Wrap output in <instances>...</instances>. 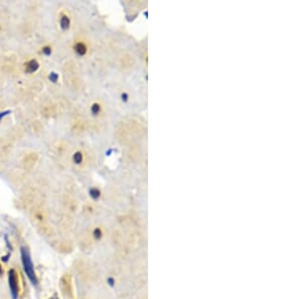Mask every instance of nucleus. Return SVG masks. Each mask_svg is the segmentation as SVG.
Here are the masks:
<instances>
[{"label": "nucleus", "mask_w": 302, "mask_h": 299, "mask_svg": "<svg viewBox=\"0 0 302 299\" xmlns=\"http://www.w3.org/2000/svg\"><path fill=\"white\" fill-rule=\"evenodd\" d=\"M4 273H5V270H4V267H3V265H2V263L0 262V277L3 276Z\"/></svg>", "instance_id": "obj_16"}, {"label": "nucleus", "mask_w": 302, "mask_h": 299, "mask_svg": "<svg viewBox=\"0 0 302 299\" xmlns=\"http://www.w3.org/2000/svg\"><path fill=\"white\" fill-rule=\"evenodd\" d=\"M89 195L91 197L92 199L98 201L101 197V190L98 187H91L89 190Z\"/></svg>", "instance_id": "obj_7"}, {"label": "nucleus", "mask_w": 302, "mask_h": 299, "mask_svg": "<svg viewBox=\"0 0 302 299\" xmlns=\"http://www.w3.org/2000/svg\"><path fill=\"white\" fill-rule=\"evenodd\" d=\"M106 281H107V284H108L109 286H110L111 288L115 287L116 280H115V278H114V277H112V276L108 277V278H107V280H106Z\"/></svg>", "instance_id": "obj_14"}, {"label": "nucleus", "mask_w": 302, "mask_h": 299, "mask_svg": "<svg viewBox=\"0 0 302 299\" xmlns=\"http://www.w3.org/2000/svg\"><path fill=\"white\" fill-rule=\"evenodd\" d=\"M4 241H5V246H6V248L8 249V251H9V252H12V251H13V247H12L11 243H10L9 239H8V236H7V235H5V236H4Z\"/></svg>", "instance_id": "obj_12"}, {"label": "nucleus", "mask_w": 302, "mask_h": 299, "mask_svg": "<svg viewBox=\"0 0 302 299\" xmlns=\"http://www.w3.org/2000/svg\"><path fill=\"white\" fill-rule=\"evenodd\" d=\"M47 299H58V297H56V296H51V297H49Z\"/></svg>", "instance_id": "obj_18"}, {"label": "nucleus", "mask_w": 302, "mask_h": 299, "mask_svg": "<svg viewBox=\"0 0 302 299\" xmlns=\"http://www.w3.org/2000/svg\"><path fill=\"white\" fill-rule=\"evenodd\" d=\"M104 236V232H103L102 228L101 227H96L92 231V237L95 241H101Z\"/></svg>", "instance_id": "obj_6"}, {"label": "nucleus", "mask_w": 302, "mask_h": 299, "mask_svg": "<svg viewBox=\"0 0 302 299\" xmlns=\"http://www.w3.org/2000/svg\"><path fill=\"white\" fill-rule=\"evenodd\" d=\"M100 112H101V105L99 103H94L91 106V113L93 114L94 116H97L99 115Z\"/></svg>", "instance_id": "obj_9"}, {"label": "nucleus", "mask_w": 302, "mask_h": 299, "mask_svg": "<svg viewBox=\"0 0 302 299\" xmlns=\"http://www.w3.org/2000/svg\"><path fill=\"white\" fill-rule=\"evenodd\" d=\"M121 99H122V101H123V102H127V101H128V94L123 93L121 95Z\"/></svg>", "instance_id": "obj_17"}, {"label": "nucleus", "mask_w": 302, "mask_h": 299, "mask_svg": "<svg viewBox=\"0 0 302 299\" xmlns=\"http://www.w3.org/2000/svg\"><path fill=\"white\" fill-rule=\"evenodd\" d=\"M51 52H52V48L50 45H45V47H42V48H41V54L47 56H50Z\"/></svg>", "instance_id": "obj_10"}, {"label": "nucleus", "mask_w": 302, "mask_h": 299, "mask_svg": "<svg viewBox=\"0 0 302 299\" xmlns=\"http://www.w3.org/2000/svg\"><path fill=\"white\" fill-rule=\"evenodd\" d=\"M74 50H75V52L78 56H85V54H87V50H88V48H87V45H85L84 43H81V41H79V43H77L75 45H74Z\"/></svg>", "instance_id": "obj_4"}, {"label": "nucleus", "mask_w": 302, "mask_h": 299, "mask_svg": "<svg viewBox=\"0 0 302 299\" xmlns=\"http://www.w3.org/2000/svg\"><path fill=\"white\" fill-rule=\"evenodd\" d=\"M20 258H21V264H22V269L24 271L26 277L28 280L30 281L34 287H38L39 281L36 275L35 269H34V264L32 262L31 254H30L29 250L25 247V246H21L20 247Z\"/></svg>", "instance_id": "obj_1"}, {"label": "nucleus", "mask_w": 302, "mask_h": 299, "mask_svg": "<svg viewBox=\"0 0 302 299\" xmlns=\"http://www.w3.org/2000/svg\"><path fill=\"white\" fill-rule=\"evenodd\" d=\"M70 26H71V19H70V17L65 14H63L60 17V27L63 30H67L70 28Z\"/></svg>", "instance_id": "obj_5"}, {"label": "nucleus", "mask_w": 302, "mask_h": 299, "mask_svg": "<svg viewBox=\"0 0 302 299\" xmlns=\"http://www.w3.org/2000/svg\"><path fill=\"white\" fill-rule=\"evenodd\" d=\"M83 159H84V156H83V153L81 151H77V152L74 153L73 160L76 164H81L83 162Z\"/></svg>", "instance_id": "obj_8"}, {"label": "nucleus", "mask_w": 302, "mask_h": 299, "mask_svg": "<svg viewBox=\"0 0 302 299\" xmlns=\"http://www.w3.org/2000/svg\"><path fill=\"white\" fill-rule=\"evenodd\" d=\"M39 69V63L36 60H30L25 63V72L32 74L38 72Z\"/></svg>", "instance_id": "obj_3"}, {"label": "nucleus", "mask_w": 302, "mask_h": 299, "mask_svg": "<svg viewBox=\"0 0 302 299\" xmlns=\"http://www.w3.org/2000/svg\"><path fill=\"white\" fill-rule=\"evenodd\" d=\"M7 281L11 299H18L19 293H20V282H19L18 272L14 268H10L8 270Z\"/></svg>", "instance_id": "obj_2"}, {"label": "nucleus", "mask_w": 302, "mask_h": 299, "mask_svg": "<svg viewBox=\"0 0 302 299\" xmlns=\"http://www.w3.org/2000/svg\"><path fill=\"white\" fill-rule=\"evenodd\" d=\"M49 79L50 80V82L56 83L58 81V74H56V72H50L49 75Z\"/></svg>", "instance_id": "obj_11"}, {"label": "nucleus", "mask_w": 302, "mask_h": 299, "mask_svg": "<svg viewBox=\"0 0 302 299\" xmlns=\"http://www.w3.org/2000/svg\"><path fill=\"white\" fill-rule=\"evenodd\" d=\"M9 114H11V110H6V111H3V112H0V122L2 121V119H3L4 117H6V116H8Z\"/></svg>", "instance_id": "obj_15"}, {"label": "nucleus", "mask_w": 302, "mask_h": 299, "mask_svg": "<svg viewBox=\"0 0 302 299\" xmlns=\"http://www.w3.org/2000/svg\"><path fill=\"white\" fill-rule=\"evenodd\" d=\"M10 258H11V252H8V253H6L5 255H2L1 258H0V260H1L2 263H7Z\"/></svg>", "instance_id": "obj_13"}]
</instances>
